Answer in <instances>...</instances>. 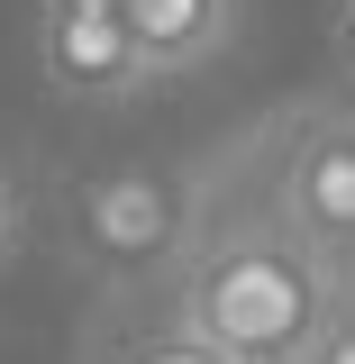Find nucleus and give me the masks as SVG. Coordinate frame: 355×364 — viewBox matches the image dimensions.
I'll use <instances>...</instances> for the list:
<instances>
[{"mask_svg": "<svg viewBox=\"0 0 355 364\" xmlns=\"http://www.w3.org/2000/svg\"><path fill=\"white\" fill-rule=\"evenodd\" d=\"M0 237H9V182H0Z\"/></svg>", "mask_w": 355, "mask_h": 364, "instance_id": "obj_11", "label": "nucleus"}, {"mask_svg": "<svg viewBox=\"0 0 355 364\" xmlns=\"http://www.w3.org/2000/svg\"><path fill=\"white\" fill-rule=\"evenodd\" d=\"M273 210L328 264L355 255V119H292L273 155Z\"/></svg>", "mask_w": 355, "mask_h": 364, "instance_id": "obj_2", "label": "nucleus"}, {"mask_svg": "<svg viewBox=\"0 0 355 364\" xmlns=\"http://www.w3.org/2000/svg\"><path fill=\"white\" fill-rule=\"evenodd\" d=\"M37 55H46V82L73 100H128L137 82H155L137 37L119 28V9H46Z\"/></svg>", "mask_w": 355, "mask_h": 364, "instance_id": "obj_4", "label": "nucleus"}, {"mask_svg": "<svg viewBox=\"0 0 355 364\" xmlns=\"http://www.w3.org/2000/svg\"><path fill=\"white\" fill-rule=\"evenodd\" d=\"M174 255H182L174 328L228 364H301L319 346V328L337 318V301H346L337 264L273 210V191L237 219L191 210Z\"/></svg>", "mask_w": 355, "mask_h": 364, "instance_id": "obj_1", "label": "nucleus"}, {"mask_svg": "<svg viewBox=\"0 0 355 364\" xmlns=\"http://www.w3.org/2000/svg\"><path fill=\"white\" fill-rule=\"evenodd\" d=\"M301 364H355V301H337V318L319 328V346H310Z\"/></svg>", "mask_w": 355, "mask_h": 364, "instance_id": "obj_7", "label": "nucleus"}, {"mask_svg": "<svg viewBox=\"0 0 355 364\" xmlns=\"http://www.w3.org/2000/svg\"><path fill=\"white\" fill-rule=\"evenodd\" d=\"M337 282H346V301H355V255H346V264H337Z\"/></svg>", "mask_w": 355, "mask_h": 364, "instance_id": "obj_10", "label": "nucleus"}, {"mask_svg": "<svg viewBox=\"0 0 355 364\" xmlns=\"http://www.w3.org/2000/svg\"><path fill=\"white\" fill-rule=\"evenodd\" d=\"M119 364H228V355H210L201 337H182V328H174V337H137Z\"/></svg>", "mask_w": 355, "mask_h": 364, "instance_id": "obj_6", "label": "nucleus"}, {"mask_svg": "<svg viewBox=\"0 0 355 364\" xmlns=\"http://www.w3.org/2000/svg\"><path fill=\"white\" fill-rule=\"evenodd\" d=\"M182 228H191V200L164 173H100L83 191V246L100 264H119V273L164 264L182 246Z\"/></svg>", "mask_w": 355, "mask_h": 364, "instance_id": "obj_3", "label": "nucleus"}, {"mask_svg": "<svg viewBox=\"0 0 355 364\" xmlns=\"http://www.w3.org/2000/svg\"><path fill=\"white\" fill-rule=\"evenodd\" d=\"M337 37H346V64H355V0L337 9Z\"/></svg>", "mask_w": 355, "mask_h": 364, "instance_id": "obj_8", "label": "nucleus"}, {"mask_svg": "<svg viewBox=\"0 0 355 364\" xmlns=\"http://www.w3.org/2000/svg\"><path fill=\"white\" fill-rule=\"evenodd\" d=\"M46 9H119V0H46Z\"/></svg>", "mask_w": 355, "mask_h": 364, "instance_id": "obj_9", "label": "nucleus"}, {"mask_svg": "<svg viewBox=\"0 0 355 364\" xmlns=\"http://www.w3.org/2000/svg\"><path fill=\"white\" fill-rule=\"evenodd\" d=\"M228 0H119V28L137 37L146 73H191L228 46Z\"/></svg>", "mask_w": 355, "mask_h": 364, "instance_id": "obj_5", "label": "nucleus"}]
</instances>
